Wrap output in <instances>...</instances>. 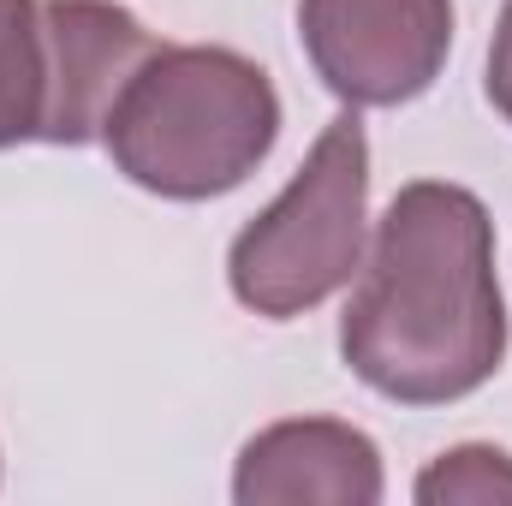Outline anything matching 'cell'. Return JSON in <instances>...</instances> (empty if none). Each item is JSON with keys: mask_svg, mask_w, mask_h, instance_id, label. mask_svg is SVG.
<instances>
[{"mask_svg": "<svg viewBox=\"0 0 512 506\" xmlns=\"http://www.w3.org/2000/svg\"><path fill=\"white\" fill-rule=\"evenodd\" d=\"M161 42L120 0H0V149H84Z\"/></svg>", "mask_w": 512, "mask_h": 506, "instance_id": "cell-4", "label": "cell"}, {"mask_svg": "<svg viewBox=\"0 0 512 506\" xmlns=\"http://www.w3.org/2000/svg\"><path fill=\"white\" fill-rule=\"evenodd\" d=\"M364 233H370V137L358 108H346L310 143L286 191L239 227L227 251V286L251 316L292 322L358 280Z\"/></svg>", "mask_w": 512, "mask_h": 506, "instance_id": "cell-3", "label": "cell"}, {"mask_svg": "<svg viewBox=\"0 0 512 506\" xmlns=\"http://www.w3.org/2000/svg\"><path fill=\"white\" fill-rule=\"evenodd\" d=\"M298 42L346 108H399L441 78L453 0H298Z\"/></svg>", "mask_w": 512, "mask_h": 506, "instance_id": "cell-5", "label": "cell"}, {"mask_svg": "<svg viewBox=\"0 0 512 506\" xmlns=\"http://www.w3.org/2000/svg\"><path fill=\"white\" fill-rule=\"evenodd\" d=\"M280 96L251 54L221 42L155 48L108 108V161L137 191L167 203L227 197L268 161Z\"/></svg>", "mask_w": 512, "mask_h": 506, "instance_id": "cell-2", "label": "cell"}, {"mask_svg": "<svg viewBox=\"0 0 512 506\" xmlns=\"http://www.w3.org/2000/svg\"><path fill=\"white\" fill-rule=\"evenodd\" d=\"M382 495V447L340 417H280L256 429L233 465L239 506H376Z\"/></svg>", "mask_w": 512, "mask_h": 506, "instance_id": "cell-6", "label": "cell"}, {"mask_svg": "<svg viewBox=\"0 0 512 506\" xmlns=\"http://www.w3.org/2000/svg\"><path fill=\"white\" fill-rule=\"evenodd\" d=\"M483 90H489L495 114L512 126V0L501 6V18H495V42H489V78H483Z\"/></svg>", "mask_w": 512, "mask_h": 506, "instance_id": "cell-8", "label": "cell"}, {"mask_svg": "<svg viewBox=\"0 0 512 506\" xmlns=\"http://www.w3.org/2000/svg\"><path fill=\"white\" fill-rule=\"evenodd\" d=\"M346 370L393 405H453L507 358L495 221L453 179H411L376 221L340 316Z\"/></svg>", "mask_w": 512, "mask_h": 506, "instance_id": "cell-1", "label": "cell"}, {"mask_svg": "<svg viewBox=\"0 0 512 506\" xmlns=\"http://www.w3.org/2000/svg\"><path fill=\"white\" fill-rule=\"evenodd\" d=\"M417 506H501L512 501V453L489 441H465L441 459L423 465V477L411 483Z\"/></svg>", "mask_w": 512, "mask_h": 506, "instance_id": "cell-7", "label": "cell"}]
</instances>
